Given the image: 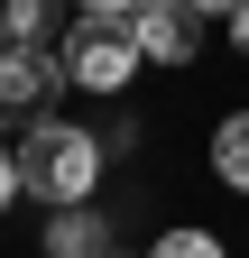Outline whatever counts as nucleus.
I'll return each instance as SVG.
<instances>
[{
    "label": "nucleus",
    "instance_id": "obj_1",
    "mask_svg": "<svg viewBox=\"0 0 249 258\" xmlns=\"http://www.w3.org/2000/svg\"><path fill=\"white\" fill-rule=\"evenodd\" d=\"M92 175H102V148H92L83 129L46 120V129H28V139H19V184L37 194V203H55V212H83Z\"/></svg>",
    "mask_w": 249,
    "mask_h": 258
},
{
    "label": "nucleus",
    "instance_id": "obj_2",
    "mask_svg": "<svg viewBox=\"0 0 249 258\" xmlns=\"http://www.w3.org/2000/svg\"><path fill=\"white\" fill-rule=\"evenodd\" d=\"M55 92H65V55H46V46L0 55V129H46Z\"/></svg>",
    "mask_w": 249,
    "mask_h": 258
},
{
    "label": "nucleus",
    "instance_id": "obj_3",
    "mask_svg": "<svg viewBox=\"0 0 249 258\" xmlns=\"http://www.w3.org/2000/svg\"><path fill=\"white\" fill-rule=\"evenodd\" d=\"M130 74H139V37H130V28L83 19L74 37H65V83H83V92H120Z\"/></svg>",
    "mask_w": 249,
    "mask_h": 258
},
{
    "label": "nucleus",
    "instance_id": "obj_4",
    "mask_svg": "<svg viewBox=\"0 0 249 258\" xmlns=\"http://www.w3.org/2000/svg\"><path fill=\"white\" fill-rule=\"evenodd\" d=\"M0 10H10L19 46H46V55H65V37L83 28V0H0Z\"/></svg>",
    "mask_w": 249,
    "mask_h": 258
},
{
    "label": "nucleus",
    "instance_id": "obj_5",
    "mask_svg": "<svg viewBox=\"0 0 249 258\" xmlns=\"http://www.w3.org/2000/svg\"><path fill=\"white\" fill-rule=\"evenodd\" d=\"M130 37H139V55H148V64H184V55H194V10H184V0H157Z\"/></svg>",
    "mask_w": 249,
    "mask_h": 258
},
{
    "label": "nucleus",
    "instance_id": "obj_6",
    "mask_svg": "<svg viewBox=\"0 0 249 258\" xmlns=\"http://www.w3.org/2000/svg\"><path fill=\"white\" fill-rule=\"evenodd\" d=\"M46 258H111V231L92 212H55V231H46Z\"/></svg>",
    "mask_w": 249,
    "mask_h": 258
},
{
    "label": "nucleus",
    "instance_id": "obj_7",
    "mask_svg": "<svg viewBox=\"0 0 249 258\" xmlns=\"http://www.w3.org/2000/svg\"><path fill=\"white\" fill-rule=\"evenodd\" d=\"M212 175L249 194V111H231L222 129H212Z\"/></svg>",
    "mask_w": 249,
    "mask_h": 258
},
{
    "label": "nucleus",
    "instance_id": "obj_8",
    "mask_svg": "<svg viewBox=\"0 0 249 258\" xmlns=\"http://www.w3.org/2000/svg\"><path fill=\"white\" fill-rule=\"evenodd\" d=\"M148 258H222V240H212V231H166Z\"/></svg>",
    "mask_w": 249,
    "mask_h": 258
},
{
    "label": "nucleus",
    "instance_id": "obj_9",
    "mask_svg": "<svg viewBox=\"0 0 249 258\" xmlns=\"http://www.w3.org/2000/svg\"><path fill=\"white\" fill-rule=\"evenodd\" d=\"M157 0H83V19H111V28H139Z\"/></svg>",
    "mask_w": 249,
    "mask_h": 258
},
{
    "label": "nucleus",
    "instance_id": "obj_10",
    "mask_svg": "<svg viewBox=\"0 0 249 258\" xmlns=\"http://www.w3.org/2000/svg\"><path fill=\"white\" fill-rule=\"evenodd\" d=\"M19 194H28V184H19V148H0V212H10Z\"/></svg>",
    "mask_w": 249,
    "mask_h": 258
},
{
    "label": "nucleus",
    "instance_id": "obj_11",
    "mask_svg": "<svg viewBox=\"0 0 249 258\" xmlns=\"http://www.w3.org/2000/svg\"><path fill=\"white\" fill-rule=\"evenodd\" d=\"M184 10H194V19H203V10H222V19H231V10H240V0H184Z\"/></svg>",
    "mask_w": 249,
    "mask_h": 258
},
{
    "label": "nucleus",
    "instance_id": "obj_12",
    "mask_svg": "<svg viewBox=\"0 0 249 258\" xmlns=\"http://www.w3.org/2000/svg\"><path fill=\"white\" fill-rule=\"evenodd\" d=\"M231 37H240V46H249V0H240V10H231Z\"/></svg>",
    "mask_w": 249,
    "mask_h": 258
},
{
    "label": "nucleus",
    "instance_id": "obj_13",
    "mask_svg": "<svg viewBox=\"0 0 249 258\" xmlns=\"http://www.w3.org/2000/svg\"><path fill=\"white\" fill-rule=\"evenodd\" d=\"M10 46H19V37H10V10H0V55H10Z\"/></svg>",
    "mask_w": 249,
    "mask_h": 258
}]
</instances>
